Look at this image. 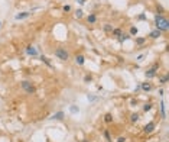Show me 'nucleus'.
Segmentation results:
<instances>
[{
	"mask_svg": "<svg viewBox=\"0 0 169 142\" xmlns=\"http://www.w3.org/2000/svg\"><path fill=\"white\" fill-rule=\"evenodd\" d=\"M155 26L160 32H168L169 31V20L163 15H155Z\"/></svg>",
	"mask_w": 169,
	"mask_h": 142,
	"instance_id": "obj_1",
	"label": "nucleus"
},
{
	"mask_svg": "<svg viewBox=\"0 0 169 142\" xmlns=\"http://www.w3.org/2000/svg\"><path fill=\"white\" fill-rule=\"evenodd\" d=\"M55 57L61 61H68L70 60V52L67 51V48H58V50H55Z\"/></svg>",
	"mask_w": 169,
	"mask_h": 142,
	"instance_id": "obj_2",
	"label": "nucleus"
},
{
	"mask_svg": "<svg viewBox=\"0 0 169 142\" xmlns=\"http://www.w3.org/2000/svg\"><path fill=\"white\" fill-rule=\"evenodd\" d=\"M20 87H22V90H25L28 94H33V93L36 91L35 86H33L32 81H29V80H23L22 83H20Z\"/></svg>",
	"mask_w": 169,
	"mask_h": 142,
	"instance_id": "obj_3",
	"label": "nucleus"
},
{
	"mask_svg": "<svg viewBox=\"0 0 169 142\" xmlns=\"http://www.w3.org/2000/svg\"><path fill=\"white\" fill-rule=\"evenodd\" d=\"M158 67H159V64H155L153 67L147 68V71L144 73V76H146L147 80H152V78H155V77L158 76Z\"/></svg>",
	"mask_w": 169,
	"mask_h": 142,
	"instance_id": "obj_4",
	"label": "nucleus"
},
{
	"mask_svg": "<svg viewBox=\"0 0 169 142\" xmlns=\"http://www.w3.org/2000/svg\"><path fill=\"white\" fill-rule=\"evenodd\" d=\"M25 52L29 55V57H38V48L33 45H28L25 48Z\"/></svg>",
	"mask_w": 169,
	"mask_h": 142,
	"instance_id": "obj_5",
	"label": "nucleus"
},
{
	"mask_svg": "<svg viewBox=\"0 0 169 142\" xmlns=\"http://www.w3.org/2000/svg\"><path fill=\"white\" fill-rule=\"evenodd\" d=\"M30 15H32V12H30V10L19 12V13H16V15H15V19H16V20H23V19H28Z\"/></svg>",
	"mask_w": 169,
	"mask_h": 142,
	"instance_id": "obj_6",
	"label": "nucleus"
},
{
	"mask_svg": "<svg viewBox=\"0 0 169 142\" xmlns=\"http://www.w3.org/2000/svg\"><path fill=\"white\" fill-rule=\"evenodd\" d=\"M155 128H156V123H155V122H149L147 125L143 126V132L149 135V133H152V132L155 131Z\"/></svg>",
	"mask_w": 169,
	"mask_h": 142,
	"instance_id": "obj_7",
	"label": "nucleus"
},
{
	"mask_svg": "<svg viewBox=\"0 0 169 142\" xmlns=\"http://www.w3.org/2000/svg\"><path fill=\"white\" fill-rule=\"evenodd\" d=\"M64 117H65V113L62 112V110H59V112H55V113L51 116V119H52V121H64Z\"/></svg>",
	"mask_w": 169,
	"mask_h": 142,
	"instance_id": "obj_8",
	"label": "nucleus"
},
{
	"mask_svg": "<svg viewBox=\"0 0 169 142\" xmlns=\"http://www.w3.org/2000/svg\"><path fill=\"white\" fill-rule=\"evenodd\" d=\"M140 90H143L144 93H149V91L152 90V83H149V80L140 83Z\"/></svg>",
	"mask_w": 169,
	"mask_h": 142,
	"instance_id": "obj_9",
	"label": "nucleus"
},
{
	"mask_svg": "<svg viewBox=\"0 0 169 142\" xmlns=\"http://www.w3.org/2000/svg\"><path fill=\"white\" fill-rule=\"evenodd\" d=\"M75 64L80 65V67L84 65V64H85V57H84L82 54H77L75 55Z\"/></svg>",
	"mask_w": 169,
	"mask_h": 142,
	"instance_id": "obj_10",
	"label": "nucleus"
},
{
	"mask_svg": "<svg viewBox=\"0 0 169 142\" xmlns=\"http://www.w3.org/2000/svg\"><path fill=\"white\" fill-rule=\"evenodd\" d=\"M160 35H162V32H160V31L153 29V31L149 33V38H150V39H159V38H160Z\"/></svg>",
	"mask_w": 169,
	"mask_h": 142,
	"instance_id": "obj_11",
	"label": "nucleus"
},
{
	"mask_svg": "<svg viewBox=\"0 0 169 142\" xmlns=\"http://www.w3.org/2000/svg\"><path fill=\"white\" fill-rule=\"evenodd\" d=\"M146 41H147L146 36H136V38H135V42H136V45H139V46H142Z\"/></svg>",
	"mask_w": 169,
	"mask_h": 142,
	"instance_id": "obj_12",
	"label": "nucleus"
},
{
	"mask_svg": "<svg viewBox=\"0 0 169 142\" xmlns=\"http://www.w3.org/2000/svg\"><path fill=\"white\" fill-rule=\"evenodd\" d=\"M87 22L90 23V25L95 23V22H97V15H95V13H90V15L87 16Z\"/></svg>",
	"mask_w": 169,
	"mask_h": 142,
	"instance_id": "obj_13",
	"label": "nucleus"
},
{
	"mask_svg": "<svg viewBox=\"0 0 169 142\" xmlns=\"http://www.w3.org/2000/svg\"><path fill=\"white\" fill-rule=\"evenodd\" d=\"M139 121H140V115L139 113H132L130 115V122L132 123H137Z\"/></svg>",
	"mask_w": 169,
	"mask_h": 142,
	"instance_id": "obj_14",
	"label": "nucleus"
},
{
	"mask_svg": "<svg viewBox=\"0 0 169 142\" xmlns=\"http://www.w3.org/2000/svg\"><path fill=\"white\" fill-rule=\"evenodd\" d=\"M121 32H123V31H121L120 28H113V31H111V35H113L114 38H117V39H119V36L121 35Z\"/></svg>",
	"mask_w": 169,
	"mask_h": 142,
	"instance_id": "obj_15",
	"label": "nucleus"
},
{
	"mask_svg": "<svg viewBox=\"0 0 169 142\" xmlns=\"http://www.w3.org/2000/svg\"><path fill=\"white\" fill-rule=\"evenodd\" d=\"M104 122L105 123H113V115L111 113H105L104 115Z\"/></svg>",
	"mask_w": 169,
	"mask_h": 142,
	"instance_id": "obj_16",
	"label": "nucleus"
},
{
	"mask_svg": "<svg viewBox=\"0 0 169 142\" xmlns=\"http://www.w3.org/2000/svg\"><path fill=\"white\" fill-rule=\"evenodd\" d=\"M137 33H139L137 26H130V29H129V35H130V36H136Z\"/></svg>",
	"mask_w": 169,
	"mask_h": 142,
	"instance_id": "obj_17",
	"label": "nucleus"
},
{
	"mask_svg": "<svg viewBox=\"0 0 169 142\" xmlns=\"http://www.w3.org/2000/svg\"><path fill=\"white\" fill-rule=\"evenodd\" d=\"M103 31H104V32H107V33H111V31H113V25H110V23H105V25L103 26Z\"/></svg>",
	"mask_w": 169,
	"mask_h": 142,
	"instance_id": "obj_18",
	"label": "nucleus"
},
{
	"mask_svg": "<svg viewBox=\"0 0 169 142\" xmlns=\"http://www.w3.org/2000/svg\"><path fill=\"white\" fill-rule=\"evenodd\" d=\"M129 38H130V35H129V33H124V32H121V35L119 36V41H120V42H124V41H127Z\"/></svg>",
	"mask_w": 169,
	"mask_h": 142,
	"instance_id": "obj_19",
	"label": "nucleus"
},
{
	"mask_svg": "<svg viewBox=\"0 0 169 142\" xmlns=\"http://www.w3.org/2000/svg\"><path fill=\"white\" fill-rule=\"evenodd\" d=\"M74 16H75L77 19H82V17H84V10H82V9H77Z\"/></svg>",
	"mask_w": 169,
	"mask_h": 142,
	"instance_id": "obj_20",
	"label": "nucleus"
},
{
	"mask_svg": "<svg viewBox=\"0 0 169 142\" xmlns=\"http://www.w3.org/2000/svg\"><path fill=\"white\" fill-rule=\"evenodd\" d=\"M160 112H162V117L166 119V109H165V102L163 100L160 102Z\"/></svg>",
	"mask_w": 169,
	"mask_h": 142,
	"instance_id": "obj_21",
	"label": "nucleus"
},
{
	"mask_svg": "<svg viewBox=\"0 0 169 142\" xmlns=\"http://www.w3.org/2000/svg\"><path fill=\"white\" fill-rule=\"evenodd\" d=\"M39 60H40L42 62H45V64H46L48 67H52V64H51V61H49V60H48V58H46L45 55H40V57H39Z\"/></svg>",
	"mask_w": 169,
	"mask_h": 142,
	"instance_id": "obj_22",
	"label": "nucleus"
},
{
	"mask_svg": "<svg viewBox=\"0 0 169 142\" xmlns=\"http://www.w3.org/2000/svg\"><path fill=\"white\" fill-rule=\"evenodd\" d=\"M103 135H104V138H105V139H107V142H113V139H111V136H110V132H109L107 129H104Z\"/></svg>",
	"mask_w": 169,
	"mask_h": 142,
	"instance_id": "obj_23",
	"label": "nucleus"
},
{
	"mask_svg": "<svg viewBox=\"0 0 169 142\" xmlns=\"http://www.w3.org/2000/svg\"><path fill=\"white\" fill-rule=\"evenodd\" d=\"M152 106H153L152 103H144V104H143V112H146V113L150 112V110H152Z\"/></svg>",
	"mask_w": 169,
	"mask_h": 142,
	"instance_id": "obj_24",
	"label": "nucleus"
},
{
	"mask_svg": "<svg viewBox=\"0 0 169 142\" xmlns=\"http://www.w3.org/2000/svg\"><path fill=\"white\" fill-rule=\"evenodd\" d=\"M70 112H71L72 115H75V113H78V112H80V107H78V106H75V104H72V106H70Z\"/></svg>",
	"mask_w": 169,
	"mask_h": 142,
	"instance_id": "obj_25",
	"label": "nucleus"
},
{
	"mask_svg": "<svg viewBox=\"0 0 169 142\" xmlns=\"http://www.w3.org/2000/svg\"><path fill=\"white\" fill-rule=\"evenodd\" d=\"M159 83H160V84H166V83H168V76H166V74L160 76V77H159Z\"/></svg>",
	"mask_w": 169,
	"mask_h": 142,
	"instance_id": "obj_26",
	"label": "nucleus"
},
{
	"mask_svg": "<svg viewBox=\"0 0 169 142\" xmlns=\"http://www.w3.org/2000/svg\"><path fill=\"white\" fill-rule=\"evenodd\" d=\"M71 10H72V7H71L70 5H64V6H62V12L68 13V12H71Z\"/></svg>",
	"mask_w": 169,
	"mask_h": 142,
	"instance_id": "obj_27",
	"label": "nucleus"
},
{
	"mask_svg": "<svg viewBox=\"0 0 169 142\" xmlns=\"http://www.w3.org/2000/svg\"><path fill=\"white\" fill-rule=\"evenodd\" d=\"M146 57H147V54H140V55H137V57H136V61L142 62V61H143V60H144Z\"/></svg>",
	"mask_w": 169,
	"mask_h": 142,
	"instance_id": "obj_28",
	"label": "nucleus"
},
{
	"mask_svg": "<svg viewBox=\"0 0 169 142\" xmlns=\"http://www.w3.org/2000/svg\"><path fill=\"white\" fill-rule=\"evenodd\" d=\"M93 81V76L91 74H87L85 77H84V83H91Z\"/></svg>",
	"mask_w": 169,
	"mask_h": 142,
	"instance_id": "obj_29",
	"label": "nucleus"
},
{
	"mask_svg": "<svg viewBox=\"0 0 169 142\" xmlns=\"http://www.w3.org/2000/svg\"><path fill=\"white\" fill-rule=\"evenodd\" d=\"M137 20H147V17H146L144 13H140V15L137 16Z\"/></svg>",
	"mask_w": 169,
	"mask_h": 142,
	"instance_id": "obj_30",
	"label": "nucleus"
},
{
	"mask_svg": "<svg viewBox=\"0 0 169 142\" xmlns=\"http://www.w3.org/2000/svg\"><path fill=\"white\" fill-rule=\"evenodd\" d=\"M87 99H88V102H95V100H97V97L93 96V94H88V97H87Z\"/></svg>",
	"mask_w": 169,
	"mask_h": 142,
	"instance_id": "obj_31",
	"label": "nucleus"
},
{
	"mask_svg": "<svg viewBox=\"0 0 169 142\" xmlns=\"http://www.w3.org/2000/svg\"><path fill=\"white\" fill-rule=\"evenodd\" d=\"M126 141H127V138H126V136H119L116 142H126Z\"/></svg>",
	"mask_w": 169,
	"mask_h": 142,
	"instance_id": "obj_32",
	"label": "nucleus"
},
{
	"mask_svg": "<svg viewBox=\"0 0 169 142\" xmlns=\"http://www.w3.org/2000/svg\"><path fill=\"white\" fill-rule=\"evenodd\" d=\"M75 2H77L80 6H84V5H85V2H87V0H75Z\"/></svg>",
	"mask_w": 169,
	"mask_h": 142,
	"instance_id": "obj_33",
	"label": "nucleus"
},
{
	"mask_svg": "<svg viewBox=\"0 0 169 142\" xmlns=\"http://www.w3.org/2000/svg\"><path fill=\"white\" fill-rule=\"evenodd\" d=\"M158 94H159V96H163V94H165V90H163V88H159V90H158Z\"/></svg>",
	"mask_w": 169,
	"mask_h": 142,
	"instance_id": "obj_34",
	"label": "nucleus"
},
{
	"mask_svg": "<svg viewBox=\"0 0 169 142\" xmlns=\"http://www.w3.org/2000/svg\"><path fill=\"white\" fill-rule=\"evenodd\" d=\"M139 90H140V83H139V84H137V86H136V88H135V93H137V91H139Z\"/></svg>",
	"mask_w": 169,
	"mask_h": 142,
	"instance_id": "obj_35",
	"label": "nucleus"
},
{
	"mask_svg": "<svg viewBox=\"0 0 169 142\" xmlns=\"http://www.w3.org/2000/svg\"><path fill=\"white\" fill-rule=\"evenodd\" d=\"M136 103H137V102H136V100H135V99H133V100H132V102H130V104H132V106H135V104H136Z\"/></svg>",
	"mask_w": 169,
	"mask_h": 142,
	"instance_id": "obj_36",
	"label": "nucleus"
},
{
	"mask_svg": "<svg viewBox=\"0 0 169 142\" xmlns=\"http://www.w3.org/2000/svg\"><path fill=\"white\" fill-rule=\"evenodd\" d=\"M0 26H2V20H0Z\"/></svg>",
	"mask_w": 169,
	"mask_h": 142,
	"instance_id": "obj_37",
	"label": "nucleus"
},
{
	"mask_svg": "<svg viewBox=\"0 0 169 142\" xmlns=\"http://www.w3.org/2000/svg\"><path fill=\"white\" fill-rule=\"evenodd\" d=\"M165 142H166V141H165Z\"/></svg>",
	"mask_w": 169,
	"mask_h": 142,
	"instance_id": "obj_38",
	"label": "nucleus"
}]
</instances>
